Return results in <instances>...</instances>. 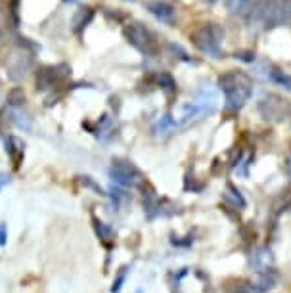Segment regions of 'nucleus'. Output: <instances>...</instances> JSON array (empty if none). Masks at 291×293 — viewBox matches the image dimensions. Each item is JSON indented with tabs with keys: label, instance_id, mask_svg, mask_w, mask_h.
<instances>
[{
	"label": "nucleus",
	"instance_id": "obj_1",
	"mask_svg": "<svg viewBox=\"0 0 291 293\" xmlns=\"http://www.w3.org/2000/svg\"><path fill=\"white\" fill-rule=\"evenodd\" d=\"M218 86L224 94L226 110L230 111L241 110L253 94V81L244 71H226L218 79Z\"/></svg>",
	"mask_w": 291,
	"mask_h": 293
},
{
	"label": "nucleus",
	"instance_id": "obj_2",
	"mask_svg": "<svg viewBox=\"0 0 291 293\" xmlns=\"http://www.w3.org/2000/svg\"><path fill=\"white\" fill-rule=\"evenodd\" d=\"M291 21V2L287 0H266L255 12L251 25L270 29Z\"/></svg>",
	"mask_w": 291,
	"mask_h": 293
},
{
	"label": "nucleus",
	"instance_id": "obj_3",
	"mask_svg": "<svg viewBox=\"0 0 291 293\" xmlns=\"http://www.w3.org/2000/svg\"><path fill=\"white\" fill-rule=\"evenodd\" d=\"M222 40H224V31L217 23H203L191 33V42L193 46L207 56L218 58L220 56V48H222Z\"/></svg>",
	"mask_w": 291,
	"mask_h": 293
},
{
	"label": "nucleus",
	"instance_id": "obj_4",
	"mask_svg": "<svg viewBox=\"0 0 291 293\" xmlns=\"http://www.w3.org/2000/svg\"><path fill=\"white\" fill-rule=\"evenodd\" d=\"M123 35L128 40V44L134 46L138 52H142L144 56H155L157 54V44H155L154 35L142 25V23H127L123 29Z\"/></svg>",
	"mask_w": 291,
	"mask_h": 293
},
{
	"label": "nucleus",
	"instance_id": "obj_5",
	"mask_svg": "<svg viewBox=\"0 0 291 293\" xmlns=\"http://www.w3.org/2000/svg\"><path fill=\"white\" fill-rule=\"evenodd\" d=\"M31 67H33V58L27 50H23V46L12 48L6 56V75L12 81H19L21 77H25L31 71Z\"/></svg>",
	"mask_w": 291,
	"mask_h": 293
},
{
	"label": "nucleus",
	"instance_id": "obj_6",
	"mask_svg": "<svg viewBox=\"0 0 291 293\" xmlns=\"http://www.w3.org/2000/svg\"><path fill=\"white\" fill-rule=\"evenodd\" d=\"M109 176L115 180V184L119 186H136L140 182V173H138V169L132 163H128V161H113V165L109 167Z\"/></svg>",
	"mask_w": 291,
	"mask_h": 293
},
{
	"label": "nucleus",
	"instance_id": "obj_7",
	"mask_svg": "<svg viewBox=\"0 0 291 293\" xmlns=\"http://www.w3.org/2000/svg\"><path fill=\"white\" fill-rule=\"evenodd\" d=\"M259 110H261L264 119H285V115L291 113V106L287 104V100L270 94V96H264L261 100Z\"/></svg>",
	"mask_w": 291,
	"mask_h": 293
},
{
	"label": "nucleus",
	"instance_id": "obj_8",
	"mask_svg": "<svg viewBox=\"0 0 291 293\" xmlns=\"http://www.w3.org/2000/svg\"><path fill=\"white\" fill-rule=\"evenodd\" d=\"M146 8L157 21H161L165 25H173L176 21V10H174L173 4H169L165 0H150L146 4Z\"/></svg>",
	"mask_w": 291,
	"mask_h": 293
},
{
	"label": "nucleus",
	"instance_id": "obj_9",
	"mask_svg": "<svg viewBox=\"0 0 291 293\" xmlns=\"http://www.w3.org/2000/svg\"><path fill=\"white\" fill-rule=\"evenodd\" d=\"M60 69H62V65H60V67H42V69L38 71V75H36V88H38V90L54 88L56 84L60 83L65 75L69 73L67 67H65L64 71H60Z\"/></svg>",
	"mask_w": 291,
	"mask_h": 293
},
{
	"label": "nucleus",
	"instance_id": "obj_10",
	"mask_svg": "<svg viewBox=\"0 0 291 293\" xmlns=\"http://www.w3.org/2000/svg\"><path fill=\"white\" fill-rule=\"evenodd\" d=\"M6 154L10 156V159L14 161V167L18 169L23 161V154H25V144L19 140L18 136H8L6 138Z\"/></svg>",
	"mask_w": 291,
	"mask_h": 293
},
{
	"label": "nucleus",
	"instance_id": "obj_11",
	"mask_svg": "<svg viewBox=\"0 0 291 293\" xmlns=\"http://www.w3.org/2000/svg\"><path fill=\"white\" fill-rule=\"evenodd\" d=\"M8 117L19 130H31V127H33V119L27 111H23V108H10Z\"/></svg>",
	"mask_w": 291,
	"mask_h": 293
},
{
	"label": "nucleus",
	"instance_id": "obj_12",
	"mask_svg": "<svg viewBox=\"0 0 291 293\" xmlns=\"http://www.w3.org/2000/svg\"><path fill=\"white\" fill-rule=\"evenodd\" d=\"M92 16H94V14H92L90 8L79 10V12H77V16H75V19H73V31H75V33H81L82 29L90 23Z\"/></svg>",
	"mask_w": 291,
	"mask_h": 293
},
{
	"label": "nucleus",
	"instance_id": "obj_13",
	"mask_svg": "<svg viewBox=\"0 0 291 293\" xmlns=\"http://www.w3.org/2000/svg\"><path fill=\"white\" fill-rule=\"evenodd\" d=\"M23 102H25V92H23V88H12L8 92L10 108H23Z\"/></svg>",
	"mask_w": 291,
	"mask_h": 293
},
{
	"label": "nucleus",
	"instance_id": "obj_14",
	"mask_svg": "<svg viewBox=\"0 0 291 293\" xmlns=\"http://www.w3.org/2000/svg\"><path fill=\"white\" fill-rule=\"evenodd\" d=\"M157 79H159V84H161V88H163V90H167V92L176 90V83H174V79L169 73H161Z\"/></svg>",
	"mask_w": 291,
	"mask_h": 293
},
{
	"label": "nucleus",
	"instance_id": "obj_15",
	"mask_svg": "<svg viewBox=\"0 0 291 293\" xmlns=\"http://www.w3.org/2000/svg\"><path fill=\"white\" fill-rule=\"evenodd\" d=\"M272 81L278 84H282L285 88H289L291 90V75L289 73H283V71H272Z\"/></svg>",
	"mask_w": 291,
	"mask_h": 293
},
{
	"label": "nucleus",
	"instance_id": "obj_16",
	"mask_svg": "<svg viewBox=\"0 0 291 293\" xmlns=\"http://www.w3.org/2000/svg\"><path fill=\"white\" fill-rule=\"evenodd\" d=\"M94 228H96V234L100 236V239H108L111 236V228L106 226V222H102V220L94 219Z\"/></svg>",
	"mask_w": 291,
	"mask_h": 293
},
{
	"label": "nucleus",
	"instance_id": "obj_17",
	"mask_svg": "<svg viewBox=\"0 0 291 293\" xmlns=\"http://www.w3.org/2000/svg\"><path fill=\"white\" fill-rule=\"evenodd\" d=\"M174 125V121L171 119V115H163V117H161V121H159V123H157V127H155V130H157V132H159V130H161V132H165V130H167V128H171Z\"/></svg>",
	"mask_w": 291,
	"mask_h": 293
},
{
	"label": "nucleus",
	"instance_id": "obj_18",
	"mask_svg": "<svg viewBox=\"0 0 291 293\" xmlns=\"http://www.w3.org/2000/svg\"><path fill=\"white\" fill-rule=\"evenodd\" d=\"M125 278H127V268H121V272H119V276L115 278V282H113V287H111V291L117 293L119 289H121L123 282H125Z\"/></svg>",
	"mask_w": 291,
	"mask_h": 293
},
{
	"label": "nucleus",
	"instance_id": "obj_19",
	"mask_svg": "<svg viewBox=\"0 0 291 293\" xmlns=\"http://www.w3.org/2000/svg\"><path fill=\"white\" fill-rule=\"evenodd\" d=\"M81 182H82V186H88V188H94V190H96V192L100 193V196H106V192L102 190V186H98V184H96V182H94V180H92L90 176H81Z\"/></svg>",
	"mask_w": 291,
	"mask_h": 293
},
{
	"label": "nucleus",
	"instance_id": "obj_20",
	"mask_svg": "<svg viewBox=\"0 0 291 293\" xmlns=\"http://www.w3.org/2000/svg\"><path fill=\"white\" fill-rule=\"evenodd\" d=\"M247 2H249V0H226L228 10H230V12H237V10H241Z\"/></svg>",
	"mask_w": 291,
	"mask_h": 293
},
{
	"label": "nucleus",
	"instance_id": "obj_21",
	"mask_svg": "<svg viewBox=\"0 0 291 293\" xmlns=\"http://www.w3.org/2000/svg\"><path fill=\"white\" fill-rule=\"evenodd\" d=\"M6 224H0V246H6Z\"/></svg>",
	"mask_w": 291,
	"mask_h": 293
},
{
	"label": "nucleus",
	"instance_id": "obj_22",
	"mask_svg": "<svg viewBox=\"0 0 291 293\" xmlns=\"http://www.w3.org/2000/svg\"><path fill=\"white\" fill-rule=\"evenodd\" d=\"M12 182V176L8 173H0V188L4 186V184H10Z\"/></svg>",
	"mask_w": 291,
	"mask_h": 293
},
{
	"label": "nucleus",
	"instance_id": "obj_23",
	"mask_svg": "<svg viewBox=\"0 0 291 293\" xmlns=\"http://www.w3.org/2000/svg\"><path fill=\"white\" fill-rule=\"evenodd\" d=\"M285 171H287V174H289L291 178V154L287 156V161H285Z\"/></svg>",
	"mask_w": 291,
	"mask_h": 293
},
{
	"label": "nucleus",
	"instance_id": "obj_24",
	"mask_svg": "<svg viewBox=\"0 0 291 293\" xmlns=\"http://www.w3.org/2000/svg\"><path fill=\"white\" fill-rule=\"evenodd\" d=\"M207 2H217V0H207Z\"/></svg>",
	"mask_w": 291,
	"mask_h": 293
},
{
	"label": "nucleus",
	"instance_id": "obj_25",
	"mask_svg": "<svg viewBox=\"0 0 291 293\" xmlns=\"http://www.w3.org/2000/svg\"><path fill=\"white\" fill-rule=\"evenodd\" d=\"M128 2H132V0H128Z\"/></svg>",
	"mask_w": 291,
	"mask_h": 293
}]
</instances>
